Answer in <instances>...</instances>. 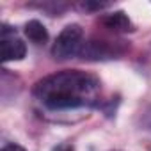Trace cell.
I'll return each mask as SVG.
<instances>
[{
	"label": "cell",
	"instance_id": "cell-6",
	"mask_svg": "<svg viewBox=\"0 0 151 151\" xmlns=\"http://www.w3.org/2000/svg\"><path fill=\"white\" fill-rule=\"evenodd\" d=\"M25 36L32 43H36V45H45L48 41V32H46L45 25L41 22H37V20L27 22V25H25Z\"/></svg>",
	"mask_w": 151,
	"mask_h": 151
},
{
	"label": "cell",
	"instance_id": "cell-3",
	"mask_svg": "<svg viewBox=\"0 0 151 151\" xmlns=\"http://www.w3.org/2000/svg\"><path fill=\"white\" fill-rule=\"evenodd\" d=\"M0 50H2V60L9 62V60H22L27 53V46L25 43L16 36V32L4 25L0 30Z\"/></svg>",
	"mask_w": 151,
	"mask_h": 151
},
{
	"label": "cell",
	"instance_id": "cell-2",
	"mask_svg": "<svg viewBox=\"0 0 151 151\" xmlns=\"http://www.w3.org/2000/svg\"><path fill=\"white\" fill-rule=\"evenodd\" d=\"M82 39H84V30L80 25L73 23V25L64 27L52 46V55L57 60H66L73 55L80 53V50L84 46Z\"/></svg>",
	"mask_w": 151,
	"mask_h": 151
},
{
	"label": "cell",
	"instance_id": "cell-7",
	"mask_svg": "<svg viewBox=\"0 0 151 151\" xmlns=\"http://www.w3.org/2000/svg\"><path fill=\"white\" fill-rule=\"evenodd\" d=\"M84 7L86 9H103V7H109V4H98V2H86L84 4Z\"/></svg>",
	"mask_w": 151,
	"mask_h": 151
},
{
	"label": "cell",
	"instance_id": "cell-8",
	"mask_svg": "<svg viewBox=\"0 0 151 151\" xmlns=\"http://www.w3.org/2000/svg\"><path fill=\"white\" fill-rule=\"evenodd\" d=\"M2 151H27V149L22 147V146H18V144H7V146L2 147Z\"/></svg>",
	"mask_w": 151,
	"mask_h": 151
},
{
	"label": "cell",
	"instance_id": "cell-1",
	"mask_svg": "<svg viewBox=\"0 0 151 151\" xmlns=\"http://www.w3.org/2000/svg\"><path fill=\"white\" fill-rule=\"evenodd\" d=\"M34 96L50 110L94 107L100 100V80L78 69L60 71L39 80Z\"/></svg>",
	"mask_w": 151,
	"mask_h": 151
},
{
	"label": "cell",
	"instance_id": "cell-5",
	"mask_svg": "<svg viewBox=\"0 0 151 151\" xmlns=\"http://www.w3.org/2000/svg\"><path fill=\"white\" fill-rule=\"evenodd\" d=\"M101 23H103L109 30H112V32H119V34H124V32H132V30H133V23H132V20H130L123 11L105 14V16L101 18Z\"/></svg>",
	"mask_w": 151,
	"mask_h": 151
},
{
	"label": "cell",
	"instance_id": "cell-4",
	"mask_svg": "<svg viewBox=\"0 0 151 151\" xmlns=\"http://www.w3.org/2000/svg\"><path fill=\"white\" fill-rule=\"evenodd\" d=\"M114 48L107 43V41H87L84 43L82 50H80V57L82 59H87V60H103V59H110L114 55Z\"/></svg>",
	"mask_w": 151,
	"mask_h": 151
}]
</instances>
